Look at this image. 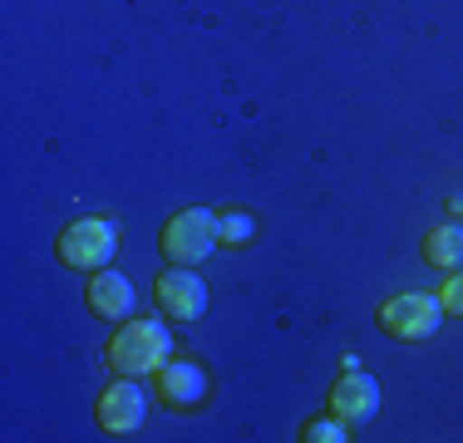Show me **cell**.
I'll list each match as a JSON object with an SVG mask.
<instances>
[{"instance_id": "6da1fadb", "label": "cell", "mask_w": 463, "mask_h": 443, "mask_svg": "<svg viewBox=\"0 0 463 443\" xmlns=\"http://www.w3.org/2000/svg\"><path fill=\"white\" fill-rule=\"evenodd\" d=\"M104 354H109V370L128 374V380H148V374H158L168 364L173 335L158 316H128V320H118Z\"/></svg>"}, {"instance_id": "7a4b0ae2", "label": "cell", "mask_w": 463, "mask_h": 443, "mask_svg": "<svg viewBox=\"0 0 463 443\" xmlns=\"http://www.w3.org/2000/svg\"><path fill=\"white\" fill-rule=\"evenodd\" d=\"M158 247L168 257V266H203L222 247L217 241V212L213 207H183V212H173L163 237H158Z\"/></svg>"}, {"instance_id": "3957f363", "label": "cell", "mask_w": 463, "mask_h": 443, "mask_svg": "<svg viewBox=\"0 0 463 443\" xmlns=\"http://www.w3.org/2000/svg\"><path fill=\"white\" fill-rule=\"evenodd\" d=\"M444 301L439 296H429V291H400V296H390V301H380V310H374V320H380V330L384 335H394V340H429V335H439V325H444Z\"/></svg>"}, {"instance_id": "277c9868", "label": "cell", "mask_w": 463, "mask_h": 443, "mask_svg": "<svg viewBox=\"0 0 463 443\" xmlns=\"http://www.w3.org/2000/svg\"><path fill=\"white\" fill-rule=\"evenodd\" d=\"M118 257V227L104 217H84V222H70L60 231V261L70 271H104L114 266Z\"/></svg>"}, {"instance_id": "5b68a950", "label": "cell", "mask_w": 463, "mask_h": 443, "mask_svg": "<svg viewBox=\"0 0 463 443\" xmlns=\"http://www.w3.org/2000/svg\"><path fill=\"white\" fill-rule=\"evenodd\" d=\"M143 419H148V390H143L138 380H114L104 394H99V429L114 438H128L143 429Z\"/></svg>"}, {"instance_id": "8992f818", "label": "cell", "mask_w": 463, "mask_h": 443, "mask_svg": "<svg viewBox=\"0 0 463 443\" xmlns=\"http://www.w3.org/2000/svg\"><path fill=\"white\" fill-rule=\"evenodd\" d=\"M153 296H158L163 316L183 320V325L203 320V310H207V281L193 276V266H168V271L158 276V286H153Z\"/></svg>"}, {"instance_id": "52a82bcc", "label": "cell", "mask_w": 463, "mask_h": 443, "mask_svg": "<svg viewBox=\"0 0 463 443\" xmlns=\"http://www.w3.org/2000/svg\"><path fill=\"white\" fill-rule=\"evenodd\" d=\"M330 414H335L340 424H350V429L370 424V419L380 414V384H374V374L345 364V374H340L335 390H330Z\"/></svg>"}, {"instance_id": "ba28073f", "label": "cell", "mask_w": 463, "mask_h": 443, "mask_svg": "<svg viewBox=\"0 0 463 443\" xmlns=\"http://www.w3.org/2000/svg\"><path fill=\"white\" fill-rule=\"evenodd\" d=\"M153 394H158L163 404H173V409L203 404V394H207L203 364H193V360H168L158 374H153Z\"/></svg>"}, {"instance_id": "9c48e42d", "label": "cell", "mask_w": 463, "mask_h": 443, "mask_svg": "<svg viewBox=\"0 0 463 443\" xmlns=\"http://www.w3.org/2000/svg\"><path fill=\"white\" fill-rule=\"evenodd\" d=\"M134 306H138V291H134V281H128L124 271L104 266V271L90 276V310L99 320H128Z\"/></svg>"}, {"instance_id": "30bf717a", "label": "cell", "mask_w": 463, "mask_h": 443, "mask_svg": "<svg viewBox=\"0 0 463 443\" xmlns=\"http://www.w3.org/2000/svg\"><path fill=\"white\" fill-rule=\"evenodd\" d=\"M424 261L439 271H458L463 266V227L458 222H439L434 231H424Z\"/></svg>"}, {"instance_id": "8fae6325", "label": "cell", "mask_w": 463, "mask_h": 443, "mask_svg": "<svg viewBox=\"0 0 463 443\" xmlns=\"http://www.w3.org/2000/svg\"><path fill=\"white\" fill-rule=\"evenodd\" d=\"M251 237H257V222L247 212H217V241L222 247H247Z\"/></svg>"}, {"instance_id": "7c38bea8", "label": "cell", "mask_w": 463, "mask_h": 443, "mask_svg": "<svg viewBox=\"0 0 463 443\" xmlns=\"http://www.w3.org/2000/svg\"><path fill=\"white\" fill-rule=\"evenodd\" d=\"M345 429H350V424H340V419L330 414V419H321V424H311V429H306L301 438H306V443H340V438H350Z\"/></svg>"}, {"instance_id": "4fadbf2b", "label": "cell", "mask_w": 463, "mask_h": 443, "mask_svg": "<svg viewBox=\"0 0 463 443\" xmlns=\"http://www.w3.org/2000/svg\"><path fill=\"white\" fill-rule=\"evenodd\" d=\"M439 301H444V310H449V316H463V266H458V271L444 281V291H439Z\"/></svg>"}]
</instances>
